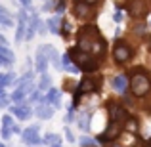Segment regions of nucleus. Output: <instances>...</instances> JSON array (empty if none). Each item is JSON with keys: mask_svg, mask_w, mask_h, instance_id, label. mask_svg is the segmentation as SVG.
I'll return each instance as SVG.
<instances>
[{"mask_svg": "<svg viewBox=\"0 0 151 147\" xmlns=\"http://www.w3.org/2000/svg\"><path fill=\"white\" fill-rule=\"evenodd\" d=\"M77 48L82 52H88V54H92L98 59H101V57H105L107 44L103 40V37L100 34L98 27L88 23V25H82L77 33Z\"/></svg>", "mask_w": 151, "mask_h": 147, "instance_id": "nucleus-1", "label": "nucleus"}, {"mask_svg": "<svg viewBox=\"0 0 151 147\" xmlns=\"http://www.w3.org/2000/svg\"><path fill=\"white\" fill-rule=\"evenodd\" d=\"M149 92H151V77L145 71L136 69L130 77V94L134 98L144 99L145 96H149Z\"/></svg>", "mask_w": 151, "mask_h": 147, "instance_id": "nucleus-2", "label": "nucleus"}, {"mask_svg": "<svg viewBox=\"0 0 151 147\" xmlns=\"http://www.w3.org/2000/svg\"><path fill=\"white\" fill-rule=\"evenodd\" d=\"M69 55H71V59L75 61V65H77L82 73L90 75V73H96V71L100 69V61H98V57H94L92 54H88V52H82L78 48H71Z\"/></svg>", "mask_w": 151, "mask_h": 147, "instance_id": "nucleus-3", "label": "nucleus"}, {"mask_svg": "<svg viewBox=\"0 0 151 147\" xmlns=\"http://www.w3.org/2000/svg\"><path fill=\"white\" fill-rule=\"evenodd\" d=\"M132 57H134V48L126 40L119 38L113 46V61L117 63V65H126Z\"/></svg>", "mask_w": 151, "mask_h": 147, "instance_id": "nucleus-4", "label": "nucleus"}, {"mask_svg": "<svg viewBox=\"0 0 151 147\" xmlns=\"http://www.w3.org/2000/svg\"><path fill=\"white\" fill-rule=\"evenodd\" d=\"M107 113H109V122H121V124H124L126 118L130 117L128 109L119 101H109L107 103Z\"/></svg>", "mask_w": 151, "mask_h": 147, "instance_id": "nucleus-5", "label": "nucleus"}, {"mask_svg": "<svg viewBox=\"0 0 151 147\" xmlns=\"http://www.w3.org/2000/svg\"><path fill=\"white\" fill-rule=\"evenodd\" d=\"M100 86H101V78L100 77H84L77 84V90H75V92H78L81 96H86V94L98 92V90H100Z\"/></svg>", "mask_w": 151, "mask_h": 147, "instance_id": "nucleus-6", "label": "nucleus"}, {"mask_svg": "<svg viewBox=\"0 0 151 147\" xmlns=\"http://www.w3.org/2000/svg\"><path fill=\"white\" fill-rule=\"evenodd\" d=\"M124 132L122 130V124L121 122H109V126L105 128V132H101L100 136L96 138V141H100V143H111V141L119 140V136Z\"/></svg>", "mask_w": 151, "mask_h": 147, "instance_id": "nucleus-7", "label": "nucleus"}, {"mask_svg": "<svg viewBox=\"0 0 151 147\" xmlns=\"http://www.w3.org/2000/svg\"><path fill=\"white\" fill-rule=\"evenodd\" d=\"M73 11H75V15H77L78 19L90 21V19H94V15H96V6L81 2V0H73Z\"/></svg>", "mask_w": 151, "mask_h": 147, "instance_id": "nucleus-8", "label": "nucleus"}, {"mask_svg": "<svg viewBox=\"0 0 151 147\" xmlns=\"http://www.w3.org/2000/svg\"><path fill=\"white\" fill-rule=\"evenodd\" d=\"M111 86H113V90L117 94L126 96V92L130 90V77H126V75H117V77H113V80H111Z\"/></svg>", "mask_w": 151, "mask_h": 147, "instance_id": "nucleus-9", "label": "nucleus"}, {"mask_svg": "<svg viewBox=\"0 0 151 147\" xmlns=\"http://www.w3.org/2000/svg\"><path fill=\"white\" fill-rule=\"evenodd\" d=\"M38 130H40L38 126H31V128L23 130V134H21L23 141H25L27 145H42V143H44V140L38 136Z\"/></svg>", "mask_w": 151, "mask_h": 147, "instance_id": "nucleus-10", "label": "nucleus"}, {"mask_svg": "<svg viewBox=\"0 0 151 147\" xmlns=\"http://www.w3.org/2000/svg\"><path fill=\"white\" fill-rule=\"evenodd\" d=\"M35 115H37L38 118H42V120L52 118V115H54V105H50L48 101H44V99H42V101L37 105V109H35Z\"/></svg>", "mask_w": 151, "mask_h": 147, "instance_id": "nucleus-11", "label": "nucleus"}, {"mask_svg": "<svg viewBox=\"0 0 151 147\" xmlns=\"http://www.w3.org/2000/svg\"><path fill=\"white\" fill-rule=\"evenodd\" d=\"M12 113H14L15 117L19 118V120H27V118H29L31 115L35 113V111L31 109L29 105H25V103H15V105L12 107Z\"/></svg>", "mask_w": 151, "mask_h": 147, "instance_id": "nucleus-12", "label": "nucleus"}, {"mask_svg": "<svg viewBox=\"0 0 151 147\" xmlns=\"http://www.w3.org/2000/svg\"><path fill=\"white\" fill-rule=\"evenodd\" d=\"M119 141H121L122 147H136V145H138V134L124 130V132L119 136Z\"/></svg>", "mask_w": 151, "mask_h": 147, "instance_id": "nucleus-13", "label": "nucleus"}, {"mask_svg": "<svg viewBox=\"0 0 151 147\" xmlns=\"http://www.w3.org/2000/svg\"><path fill=\"white\" fill-rule=\"evenodd\" d=\"M44 101H48L50 105H54V107H59V105H61V92L55 90V88H50L48 96L44 98Z\"/></svg>", "mask_w": 151, "mask_h": 147, "instance_id": "nucleus-14", "label": "nucleus"}, {"mask_svg": "<svg viewBox=\"0 0 151 147\" xmlns=\"http://www.w3.org/2000/svg\"><path fill=\"white\" fill-rule=\"evenodd\" d=\"M77 124H78V128H81V130L88 132V128H90V113H78Z\"/></svg>", "mask_w": 151, "mask_h": 147, "instance_id": "nucleus-15", "label": "nucleus"}, {"mask_svg": "<svg viewBox=\"0 0 151 147\" xmlns=\"http://www.w3.org/2000/svg\"><path fill=\"white\" fill-rule=\"evenodd\" d=\"M145 27H147V25H145L144 19H136L130 31H132V34H136V37H144V34H145Z\"/></svg>", "mask_w": 151, "mask_h": 147, "instance_id": "nucleus-16", "label": "nucleus"}, {"mask_svg": "<svg viewBox=\"0 0 151 147\" xmlns=\"http://www.w3.org/2000/svg\"><path fill=\"white\" fill-rule=\"evenodd\" d=\"M61 21H63V19H59V17L48 19V31L54 33V34H59V33H61V29H59V23H61Z\"/></svg>", "mask_w": 151, "mask_h": 147, "instance_id": "nucleus-17", "label": "nucleus"}, {"mask_svg": "<svg viewBox=\"0 0 151 147\" xmlns=\"http://www.w3.org/2000/svg\"><path fill=\"white\" fill-rule=\"evenodd\" d=\"M124 130H128V132H134V134H138V118L136 117H128L126 118V122H124Z\"/></svg>", "mask_w": 151, "mask_h": 147, "instance_id": "nucleus-18", "label": "nucleus"}, {"mask_svg": "<svg viewBox=\"0 0 151 147\" xmlns=\"http://www.w3.org/2000/svg\"><path fill=\"white\" fill-rule=\"evenodd\" d=\"M52 78H50V75H46V73H42V77H40V82H38V90L40 92H48V88H50V84H52Z\"/></svg>", "mask_w": 151, "mask_h": 147, "instance_id": "nucleus-19", "label": "nucleus"}, {"mask_svg": "<svg viewBox=\"0 0 151 147\" xmlns=\"http://www.w3.org/2000/svg\"><path fill=\"white\" fill-rule=\"evenodd\" d=\"M25 96H27V92L23 88H15L14 94H12V101H14V103H23Z\"/></svg>", "mask_w": 151, "mask_h": 147, "instance_id": "nucleus-20", "label": "nucleus"}, {"mask_svg": "<svg viewBox=\"0 0 151 147\" xmlns=\"http://www.w3.org/2000/svg\"><path fill=\"white\" fill-rule=\"evenodd\" d=\"M44 143L58 145V143H61V138H59L58 134H46V136H44Z\"/></svg>", "mask_w": 151, "mask_h": 147, "instance_id": "nucleus-21", "label": "nucleus"}, {"mask_svg": "<svg viewBox=\"0 0 151 147\" xmlns=\"http://www.w3.org/2000/svg\"><path fill=\"white\" fill-rule=\"evenodd\" d=\"M78 145L81 147H96V140H92V138H88V136H82L81 140H78Z\"/></svg>", "mask_w": 151, "mask_h": 147, "instance_id": "nucleus-22", "label": "nucleus"}, {"mask_svg": "<svg viewBox=\"0 0 151 147\" xmlns=\"http://www.w3.org/2000/svg\"><path fill=\"white\" fill-rule=\"evenodd\" d=\"M63 132H65L67 141H71V143H75V141H77V140H75V136H73V132H71V128H67V126H65V128H63Z\"/></svg>", "mask_w": 151, "mask_h": 147, "instance_id": "nucleus-23", "label": "nucleus"}, {"mask_svg": "<svg viewBox=\"0 0 151 147\" xmlns=\"http://www.w3.org/2000/svg\"><path fill=\"white\" fill-rule=\"evenodd\" d=\"M0 134H2L4 140H10V136H12V128H10V126H2V132H0Z\"/></svg>", "mask_w": 151, "mask_h": 147, "instance_id": "nucleus-24", "label": "nucleus"}, {"mask_svg": "<svg viewBox=\"0 0 151 147\" xmlns=\"http://www.w3.org/2000/svg\"><path fill=\"white\" fill-rule=\"evenodd\" d=\"M2 124H4V126H10V128H12V126H14V118L6 115V117H2Z\"/></svg>", "mask_w": 151, "mask_h": 147, "instance_id": "nucleus-25", "label": "nucleus"}, {"mask_svg": "<svg viewBox=\"0 0 151 147\" xmlns=\"http://www.w3.org/2000/svg\"><path fill=\"white\" fill-rule=\"evenodd\" d=\"M31 99H33V101H40V90H37V92L31 94Z\"/></svg>", "mask_w": 151, "mask_h": 147, "instance_id": "nucleus-26", "label": "nucleus"}, {"mask_svg": "<svg viewBox=\"0 0 151 147\" xmlns=\"http://www.w3.org/2000/svg\"><path fill=\"white\" fill-rule=\"evenodd\" d=\"M81 2H86V4H92V6H98L101 0H81Z\"/></svg>", "mask_w": 151, "mask_h": 147, "instance_id": "nucleus-27", "label": "nucleus"}, {"mask_svg": "<svg viewBox=\"0 0 151 147\" xmlns=\"http://www.w3.org/2000/svg\"><path fill=\"white\" fill-rule=\"evenodd\" d=\"M0 107H8V99L6 98H0Z\"/></svg>", "mask_w": 151, "mask_h": 147, "instance_id": "nucleus-28", "label": "nucleus"}, {"mask_svg": "<svg viewBox=\"0 0 151 147\" xmlns=\"http://www.w3.org/2000/svg\"><path fill=\"white\" fill-rule=\"evenodd\" d=\"M0 46H8V42H6V38L0 34Z\"/></svg>", "mask_w": 151, "mask_h": 147, "instance_id": "nucleus-29", "label": "nucleus"}, {"mask_svg": "<svg viewBox=\"0 0 151 147\" xmlns=\"http://www.w3.org/2000/svg\"><path fill=\"white\" fill-rule=\"evenodd\" d=\"M21 4H23V6H29V4H31V0H21Z\"/></svg>", "mask_w": 151, "mask_h": 147, "instance_id": "nucleus-30", "label": "nucleus"}, {"mask_svg": "<svg viewBox=\"0 0 151 147\" xmlns=\"http://www.w3.org/2000/svg\"><path fill=\"white\" fill-rule=\"evenodd\" d=\"M6 94H4V86H0V98H4Z\"/></svg>", "mask_w": 151, "mask_h": 147, "instance_id": "nucleus-31", "label": "nucleus"}, {"mask_svg": "<svg viewBox=\"0 0 151 147\" xmlns=\"http://www.w3.org/2000/svg\"><path fill=\"white\" fill-rule=\"evenodd\" d=\"M145 147H151V140H149V141H147V143H145Z\"/></svg>", "mask_w": 151, "mask_h": 147, "instance_id": "nucleus-32", "label": "nucleus"}, {"mask_svg": "<svg viewBox=\"0 0 151 147\" xmlns=\"http://www.w3.org/2000/svg\"><path fill=\"white\" fill-rule=\"evenodd\" d=\"M50 147H61V143H58V145H50Z\"/></svg>", "mask_w": 151, "mask_h": 147, "instance_id": "nucleus-33", "label": "nucleus"}, {"mask_svg": "<svg viewBox=\"0 0 151 147\" xmlns=\"http://www.w3.org/2000/svg\"><path fill=\"white\" fill-rule=\"evenodd\" d=\"M149 25H151V21H149Z\"/></svg>", "mask_w": 151, "mask_h": 147, "instance_id": "nucleus-34", "label": "nucleus"}]
</instances>
